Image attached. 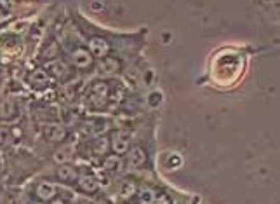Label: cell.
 I'll use <instances>...</instances> for the list:
<instances>
[{"label":"cell","instance_id":"cell-1","mask_svg":"<svg viewBox=\"0 0 280 204\" xmlns=\"http://www.w3.org/2000/svg\"><path fill=\"white\" fill-rule=\"evenodd\" d=\"M92 54L89 53V49L86 48H77L71 53V63H73L75 68H80V70H87V68L92 66Z\"/></svg>","mask_w":280,"mask_h":204},{"label":"cell","instance_id":"cell-2","mask_svg":"<svg viewBox=\"0 0 280 204\" xmlns=\"http://www.w3.org/2000/svg\"><path fill=\"white\" fill-rule=\"evenodd\" d=\"M108 93H110V86L107 82H96L91 89V101L96 107H101V105H105V101H107Z\"/></svg>","mask_w":280,"mask_h":204},{"label":"cell","instance_id":"cell-3","mask_svg":"<svg viewBox=\"0 0 280 204\" xmlns=\"http://www.w3.org/2000/svg\"><path fill=\"white\" fill-rule=\"evenodd\" d=\"M89 53L92 54V58H107L108 51H110V46L108 42L105 39H101V37H94V39H91L89 42Z\"/></svg>","mask_w":280,"mask_h":204},{"label":"cell","instance_id":"cell-4","mask_svg":"<svg viewBox=\"0 0 280 204\" xmlns=\"http://www.w3.org/2000/svg\"><path fill=\"white\" fill-rule=\"evenodd\" d=\"M56 176L58 180H61L63 184H75L79 180V171L75 166H70V164H61L56 171Z\"/></svg>","mask_w":280,"mask_h":204},{"label":"cell","instance_id":"cell-5","mask_svg":"<svg viewBox=\"0 0 280 204\" xmlns=\"http://www.w3.org/2000/svg\"><path fill=\"white\" fill-rule=\"evenodd\" d=\"M56 192L58 189L53 184H49V182H40V184L35 187V195L44 202L53 201V199L56 197Z\"/></svg>","mask_w":280,"mask_h":204},{"label":"cell","instance_id":"cell-6","mask_svg":"<svg viewBox=\"0 0 280 204\" xmlns=\"http://www.w3.org/2000/svg\"><path fill=\"white\" fill-rule=\"evenodd\" d=\"M44 136L47 142L59 143L66 138V131H65V127H61L59 124H49L44 127Z\"/></svg>","mask_w":280,"mask_h":204},{"label":"cell","instance_id":"cell-7","mask_svg":"<svg viewBox=\"0 0 280 204\" xmlns=\"http://www.w3.org/2000/svg\"><path fill=\"white\" fill-rule=\"evenodd\" d=\"M30 84H32L33 87H37V89H42V87H45L49 84V74L45 70H42V68H37V70H33L32 74H30Z\"/></svg>","mask_w":280,"mask_h":204},{"label":"cell","instance_id":"cell-8","mask_svg":"<svg viewBox=\"0 0 280 204\" xmlns=\"http://www.w3.org/2000/svg\"><path fill=\"white\" fill-rule=\"evenodd\" d=\"M79 189L80 192L84 194H94L97 190V187H99V184H97V180L92 175H82L79 176Z\"/></svg>","mask_w":280,"mask_h":204},{"label":"cell","instance_id":"cell-9","mask_svg":"<svg viewBox=\"0 0 280 204\" xmlns=\"http://www.w3.org/2000/svg\"><path fill=\"white\" fill-rule=\"evenodd\" d=\"M99 70L103 72L105 75H113L120 70V61L117 58H112V56H107L99 61Z\"/></svg>","mask_w":280,"mask_h":204},{"label":"cell","instance_id":"cell-10","mask_svg":"<svg viewBox=\"0 0 280 204\" xmlns=\"http://www.w3.org/2000/svg\"><path fill=\"white\" fill-rule=\"evenodd\" d=\"M146 163V152L143 148L136 147L129 150V166L131 168H143Z\"/></svg>","mask_w":280,"mask_h":204},{"label":"cell","instance_id":"cell-11","mask_svg":"<svg viewBox=\"0 0 280 204\" xmlns=\"http://www.w3.org/2000/svg\"><path fill=\"white\" fill-rule=\"evenodd\" d=\"M112 150H113V154L115 155H124L129 152V140L125 138V136H120V134H117V136H113V140H112Z\"/></svg>","mask_w":280,"mask_h":204},{"label":"cell","instance_id":"cell-12","mask_svg":"<svg viewBox=\"0 0 280 204\" xmlns=\"http://www.w3.org/2000/svg\"><path fill=\"white\" fill-rule=\"evenodd\" d=\"M42 59H45V61H50V59H56L59 56V44L58 42H49L47 46L42 51Z\"/></svg>","mask_w":280,"mask_h":204},{"label":"cell","instance_id":"cell-13","mask_svg":"<svg viewBox=\"0 0 280 204\" xmlns=\"http://www.w3.org/2000/svg\"><path fill=\"white\" fill-rule=\"evenodd\" d=\"M157 195L159 194H157L155 190L143 189V190H139V194H138V201H139V204H155Z\"/></svg>","mask_w":280,"mask_h":204},{"label":"cell","instance_id":"cell-14","mask_svg":"<svg viewBox=\"0 0 280 204\" xmlns=\"http://www.w3.org/2000/svg\"><path fill=\"white\" fill-rule=\"evenodd\" d=\"M103 166H105V169H110V171H115V169H118L120 168V159H118V155H108L107 159H105V163H103Z\"/></svg>","mask_w":280,"mask_h":204},{"label":"cell","instance_id":"cell-15","mask_svg":"<svg viewBox=\"0 0 280 204\" xmlns=\"http://www.w3.org/2000/svg\"><path fill=\"white\" fill-rule=\"evenodd\" d=\"M146 101H148V105H150L151 108H157L160 103H162V93L160 91H154V93H150L146 98Z\"/></svg>","mask_w":280,"mask_h":204},{"label":"cell","instance_id":"cell-16","mask_svg":"<svg viewBox=\"0 0 280 204\" xmlns=\"http://www.w3.org/2000/svg\"><path fill=\"white\" fill-rule=\"evenodd\" d=\"M134 194H136V187L131 184V182H127V184L120 187V197L122 199H131Z\"/></svg>","mask_w":280,"mask_h":204},{"label":"cell","instance_id":"cell-17","mask_svg":"<svg viewBox=\"0 0 280 204\" xmlns=\"http://www.w3.org/2000/svg\"><path fill=\"white\" fill-rule=\"evenodd\" d=\"M108 140L107 138H101L99 142L96 143V154H105L108 150Z\"/></svg>","mask_w":280,"mask_h":204},{"label":"cell","instance_id":"cell-18","mask_svg":"<svg viewBox=\"0 0 280 204\" xmlns=\"http://www.w3.org/2000/svg\"><path fill=\"white\" fill-rule=\"evenodd\" d=\"M68 157H70V154H68V152L59 150V152H56V154H54V161H56V163H66Z\"/></svg>","mask_w":280,"mask_h":204},{"label":"cell","instance_id":"cell-19","mask_svg":"<svg viewBox=\"0 0 280 204\" xmlns=\"http://www.w3.org/2000/svg\"><path fill=\"white\" fill-rule=\"evenodd\" d=\"M154 80H155V72L151 70V68H148V70L145 72V84L146 86H151Z\"/></svg>","mask_w":280,"mask_h":204},{"label":"cell","instance_id":"cell-20","mask_svg":"<svg viewBox=\"0 0 280 204\" xmlns=\"http://www.w3.org/2000/svg\"><path fill=\"white\" fill-rule=\"evenodd\" d=\"M87 6L91 7L92 12H101L105 9V2H89Z\"/></svg>","mask_w":280,"mask_h":204},{"label":"cell","instance_id":"cell-21","mask_svg":"<svg viewBox=\"0 0 280 204\" xmlns=\"http://www.w3.org/2000/svg\"><path fill=\"white\" fill-rule=\"evenodd\" d=\"M63 70H65V65H63V63H56V65L50 66V72H53L56 77H59V75L63 74Z\"/></svg>","mask_w":280,"mask_h":204},{"label":"cell","instance_id":"cell-22","mask_svg":"<svg viewBox=\"0 0 280 204\" xmlns=\"http://www.w3.org/2000/svg\"><path fill=\"white\" fill-rule=\"evenodd\" d=\"M181 163H183V159L180 155H172V163H169L167 166L169 168H177V166H181Z\"/></svg>","mask_w":280,"mask_h":204},{"label":"cell","instance_id":"cell-23","mask_svg":"<svg viewBox=\"0 0 280 204\" xmlns=\"http://www.w3.org/2000/svg\"><path fill=\"white\" fill-rule=\"evenodd\" d=\"M9 133V131L6 129V127H0V145H4V143H6V140H7V134Z\"/></svg>","mask_w":280,"mask_h":204},{"label":"cell","instance_id":"cell-24","mask_svg":"<svg viewBox=\"0 0 280 204\" xmlns=\"http://www.w3.org/2000/svg\"><path fill=\"white\" fill-rule=\"evenodd\" d=\"M155 204H171V201H169V197H165L164 194H159V195H157Z\"/></svg>","mask_w":280,"mask_h":204},{"label":"cell","instance_id":"cell-25","mask_svg":"<svg viewBox=\"0 0 280 204\" xmlns=\"http://www.w3.org/2000/svg\"><path fill=\"white\" fill-rule=\"evenodd\" d=\"M171 40H172V35H171V33H169V32H164V33H162V42H164V44H169Z\"/></svg>","mask_w":280,"mask_h":204},{"label":"cell","instance_id":"cell-26","mask_svg":"<svg viewBox=\"0 0 280 204\" xmlns=\"http://www.w3.org/2000/svg\"><path fill=\"white\" fill-rule=\"evenodd\" d=\"M49 204H65V201H63V199H59V197H54L53 201H49Z\"/></svg>","mask_w":280,"mask_h":204},{"label":"cell","instance_id":"cell-27","mask_svg":"<svg viewBox=\"0 0 280 204\" xmlns=\"http://www.w3.org/2000/svg\"><path fill=\"white\" fill-rule=\"evenodd\" d=\"M77 204H94V202H91V201H84V199H82V201H77Z\"/></svg>","mask_w":280,"mask_h":204},{"label":"cell","instance_id":"cell-28","mask_svg":"<svg viewBox=\"0 0 280 204\" xmlns=\"http://www.w3.org/2000/svg\"><path fill=\"white\" fill-rule=\"evenodd\" d=\"M4 16H7V12L2 11V6H0V18H4Z\"/></svg>","mask_w":280,"mask_h":204}]
</instances>
